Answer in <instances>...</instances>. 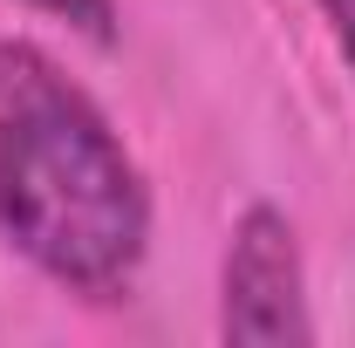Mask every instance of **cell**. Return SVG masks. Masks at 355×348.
Here are the masks:
<instances>
[{
	"instance_id": "277c9868",
	"label": "cell",
	"mask_w": 355,
	"mask_h": 348,
	"mask_svg": "<svg viewBox=\"0 0 355 348\" xmlns=\"http://www.w3.org/2000/svg\"><path fill=\"white\" fill-rule=\"evenodd\" d=\"M321 14H328V35L342 48V62L355 69V0H321Z\"/></svg>"
},
{
	"instance_id": "7a4b0ae2",
	"label": "cell",
	"mask_w": 355,
	"mask_h": 348,
	"mask_svg": "<svg viewBox=\"0 0 355 348\" xmlns=\"http://www.w3.org/2000/svg\"><path fill=\"white\" fill-rule=\"evenodd\" d=\"M219 335L225 342H308V266L287 212L246 205L232 239H225V273H219Z\"/></svg>"
},
{
	"instance_id": "3957f363",
	"label": "cell",
	"mask_w": 355,
	"mask_h": 348,
	"mask_svg": "<svg viewBox=\"0 0 355 348\" xmlns=\"http://www.w3.org/2000/svg\"><path fill=\"white\" fill-rule=\"evenodd\" d=\"M28 7L48 21H69L89 42H116V0H28Z\"/></svg>"
},
{
	"instance_id": "6da1fadb",
	"label": "cell",
	"mask_w": 355,
	"mask_h": 348,
	"mask_svg": "<svg viewBox=\"0 0 355 348\" xmlns=\"http://www.w3.org/2000/svg\"><path fill=\"white\" fill-rule=\"evenodd\" d=\"M0 232L76 301H130L150 253V184L83 82L0 35Z\"/></svg>"
}]
</instances>
